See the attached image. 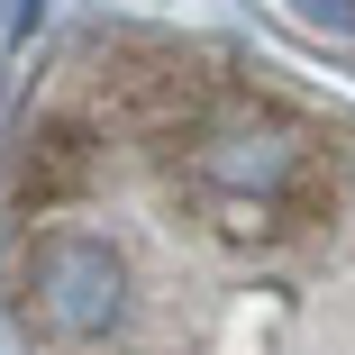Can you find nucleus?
<instances>
[{
  "label": "nucleus",
  "instance_id": "7ed1b4c3",
  "mask_svg": "<svg viewBox=\"0 0 355 355\" xmlns=\"http://www.w3.org/2000/svg\"><path fill=\"white\" fill-rule=\"evenodd\" d=\"M19 19H28V0H0V37H19Z\"/></svg>",
  "mask_w": 355,
  "mask_h": 355
},
{
  "label": "nucleus",
  "instance_id": "f257e3e1",
  "mask_svg": "<svg viewBox=\"0 0 355 355\" xmlns=\"http://www.w3.org/2000/svg\"><path fill=\"white\" fill-rule=\"evenodd\" d=\"M28 310L55 337H101L128 310V264L101 237H83V228H46L28 246Z\"/></svg>",
  "mask_w": 355,
  "mask_h": 355
},
{
  "label": "nucleus",
  "instance_id": "f03ea898",
  "mask_svg": "<svg viewBox=\"0 0 355 355\" xmlns=\"http://www.w3.org/2000/svg\"><path fill=\"white\" fill-rule=\"evenodd\" d=\"M301 19H319V28H355V0H292Z\"/></svg>",
  "mask_w": 355,
  "mask_h": 355
}]
</instances>
